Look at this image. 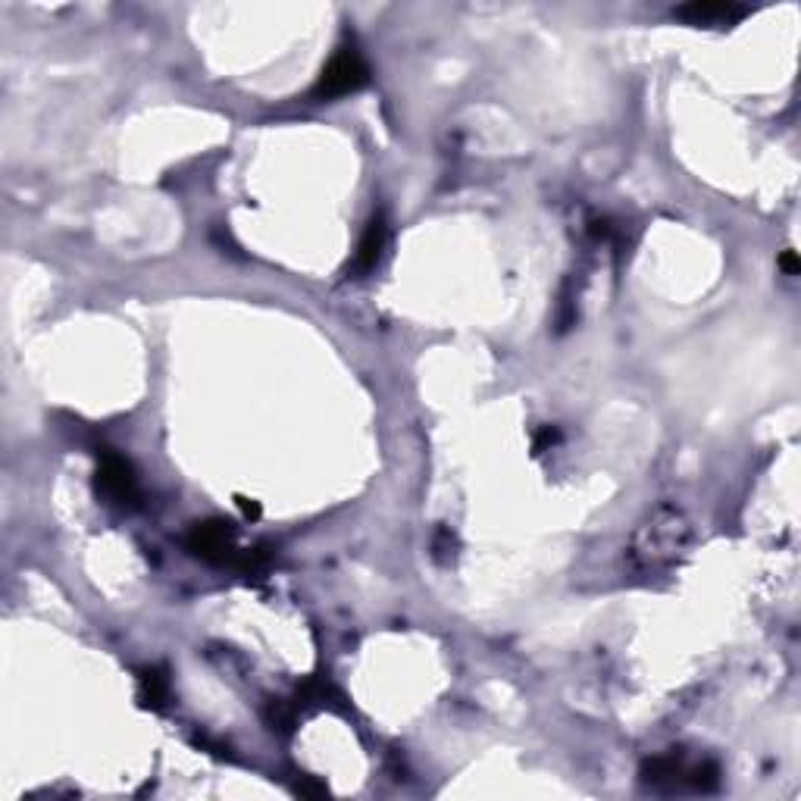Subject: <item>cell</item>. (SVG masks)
<instances>
[{"instance_id": "6", "label": "cell", "mask_w": 801, "mask_h": 801, "mask_svg": "<svg viewBox=\"0 0 801 801\" xmlns=\"http://www.w3.org/2000/svg\"><path fill=\"white\" fill-rule=\"evenodd\" d=\"M385 238H388L385 216L376 213L373 220L367 223V229H363V235H360V245H357V254H354V263H351L354 273H370V270H376V263H379V257L385 251Z\"/></svg>"}, {"instance_id": "2", "label": "cell", "mask_w": 801, "mask_h": 801, "mask_svg": "<svg viewBox=\"0 0 801 801\" xmlns=\"http://www.w3.org/2000/svg\"><path fill=\"white\" fill-rule=\"evenodd\" d=\"M188 551L194 557H201L207 564H223V567H238L245 573H254L263 567L266 554L263 551H251V548H238V536L235 526L229 520H204L194 523L188 539H185Z\"/></svg>"}, {"instance_id": "3", "label": "cell", "mask_w": 801, "mask_h": 801, "mask_svg": "<svg viewBox=\"0 0 801 801\" xmlns=\"http://www.w3.org/2000/svg\"><path fill=\"white\" fill-rule=\"evenodd\" d=\"M367 82H370L367 60H363V54L354 44H345V47H338L332 60L323 66L320 82L313 85V97H317V101H335V97L360 91Z\"/></svg>"}, {"instance_id": "4", "label": "cell", "mask_w": 801, "mask_h": 801, "mask_svg": "<svg viewBox=\"0 0 801 801\" xmlns=\"http://www.w3.org/2000/svg\"><path fill=\"white\" fill-rule=\"evenodd\" d=\"M94 489L107 504H116V507H132L141 498L135 467L129 464L123 454H116L110 448H104L101 454H97Z\"/></svg>"}, {"instance_id": "11", "label": "cell", "mask_w": 801, "mask_h": 801, "mask_svg": "<svg viewBox=\"0 0 801 801\" xmlns=\"http://www.w3.org/2000/svg\"><path fill=\"white\" fill-rule=\"evenodd\" d=\"M235 504H238V511L245 514L248 520H257L263 511H260V504L254 501V498H245V495H235Z\"/></svg>"}, {"instance_id": "9", "label": "cell", "mask_w": 801, "mask_h": 801, "mask_svg": "<svg viewBox=\"0 0 801 801\" xmlns=\"http://www.w3.org/2000/svg\"><path fill=\"white\" fill-rule=\"evenodd\" d=\"M557 442H561V432H557L554 426H545V429H539V432H536V439H532V454L542 457V454H545V451H551Z\"/></svg>"}, {"instance_id": "7", "label": "cell", "mask_w": 801, "mask_h": 801, "mask_svg": "<svg viewBox=\"0 0 801 801\" xmlns=\"http://www.w3.org/2000/svg\"><path fill=\"white\" fill-rule=\"evenodd\" d=\"M138 698L144 708L160 711L169 701V676L163 667H144L138 670Z\"/></svg>"}, {"instance_id": "5", "label": "cell", "mask_w": 801, "mask_h": 801, "mask_svg": "<svg viewBox=\"0 0 801 801\" xmlns=\"http://www.w3.org/2000/svg\"><path fill=\"white\" fill-rule=\"evenodd\" d=\"M751 7L742 4H723V0H695V4L676 7L673 16L689 22V26H736L739 19H745Z\"/></svg>"}, {"instance_id": "12", "label": "cell", "mask_w": 801, "mask_h": 801, "mask_svg": "<svg viewBox=\"0 0 801 801\" xmlns=\"http://www.w3.org/2000/svg\"><path fill=\"white\" fill-rule=\"evenodd\" d=\"M780 270H786L789 276L798 273V257H795V251H786V254L780 257Z\"/></svg>"}, {"instance_id": "1", "label": "cell", "mask_w": 801, "mask_h": 801, "mask_svg": "<svg viewBox=\"0 0 801 801\" xmlns=\"http://www.w3.org/2000/svg\"><path fill=\"white\" fill-rule=\"evenodd\" d=\"M689 542V526L683 514L673 507H658L633 536L629 545V557L642 573H658L667 570L679 561V554L686 551Z\"/></svg>"}, {"instance_id": "8", "label": "cell", "mask_w": 801, "mask_h": 801, "mask_svg": "<svg viewBox=\"0 0 801 801\" xmlns=\"http://www.w3.org/2000/svg\"><path fill=\"white\" fill-rule=\"evenodd\" d=\"M266 720L273 723V730L291 733V726H295V708H291L288 701H270V708H266Z\"/></svg>"}, {"instance_id": "10", "label": "cell", "mask_w": 801, "mask_h": 801, "mask_svg": "<svg viewBox=\"0 0 801 801\" xmlns=\"http://www.w3.org/2000/svg\"><path fill=\"white\" fill-rule=\"evenodd\" d=\"M454 548H457V539H454V532H451V529H439V532H435V539H432V551H435V557H442V561H448V557H454Z\"/></svg>"}]
</instances>
